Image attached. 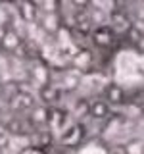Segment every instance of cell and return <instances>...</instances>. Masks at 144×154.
<instances>
[{
	"label": "cell",
	"mask_w": 144,
	"mask_h": 154,
	"mask_svg": "<svg viewBox=\"0 0 144 154\" xmlns=\"http://www.w3.org/2000/svg\"><path fill=\"white\" fill-rule=\"evenodd\" d=\"M23 41H25V38L19 37V33H16L14 29H6V31L2 33V37H0V50H2L4 54L17 52V50H21Z\"/></svg>",
	"instance_id": "cell-1"
},
{
	"label": "cell",
	"mask_w": 144,
	"mask_h": 154,
	"mask_svg": "<svg viewBox=\"0 0 144 154\" xmlns=\"http://www.w3.org/2000/svg\"><path fill=\"white\" fill-rule=\"evenodd\" d=\"M113 38H115V33H113V29H110V27H98L94 31V35H92L94 45L100 46V48L112 46L113 45Z\"/></svg>",
	"instance_id": "cell-2"
},
{
	"label": "cell",
	"mask_w": 144,
	"mask_h": 154,
	"mask_svg": "<svg viewBox=\"0 0 144 154\" xmlns=\"http://www.w3.org/2000/svg\"><path fill=\"white\" fill-rule=\"evenodd\" d=\"M104 96H106V102L108 104H123L125 102V93H123V89L119 85H108V89L104 91Z\"/></svg>",
	"instance_id": "cell-3"
},
{
	"label": "cell",
	"mask_w": 144,
	"mask_h": 154,
	"mask_svg": "<svg viewBox=\"0 0 144 154\" xmlns=\"http://www.w3.org/2000/svg\"><path fill=\"white\" fill-rule=\"evenodd\" d=\"M69 141H73V146H77L79 143H83V125H73V127H69L64 133L62 143H64L65 146H69V144H71Z\"/></svg>",
	"instance_id": "cell-4"
},
{
	"label": "cell",
	"mask_w": 144,
	"mask_h": 154,
	"mask_svg": "<svg viewBox=\"0 0 144 154\" xmlns=\"http://www.w3.org/2000/svg\"><path fill=\"white\" fill-rule=\"evenodd\" d=\"M71 66L75 69H88L92 66V52L90 50H79L75 54V58L71 60Z\"/></svg>",
	"instance_id": "cell-5"
},
{
	"label": "cell",
	"mask_w": 144,
	"mask_h": 154,
	"mask_svg": "<svg viewBox=\"0 0 144 154\" xmlns=\"http://www.w3.org/2000/svg\"><path fill=\"white\" fill-rule=\"evenodd\" d=\"M40 27L44 29L48 35H54V33L60 31V27H62V19L58 17V14H48V16H44V17L40 19Z\"/></svg>",
	"instance_id": "cell-6"
},
{
	"label": "cell",
	"mask_w": 144,
	"mask_h": 154,
	"mask_svg": "<svg viewBox=\"0 0 144 154\" xmlns=\"http://www.w3.org/2000/svg\"><path fill=\"white\" fill-rule=\"evenodd\" d=\"M38 94H40V100H42L44 104H48V106L54 104V102H58V98H60V91H58L52 83L42 85V87H40V93H38Z\"/></svg>",
	"instance_id": "cell-7"
},
{
	"label": "cell",
	"mask_w": 144,
	"mask_h": 154,
	"mask_svg": "<svg viewBox=\"0 0 144 154\" xmlns=\"http://www.w3.org/2000/svg\"><path fill=\"white\" fill-rule=\"evenodd\" d=\"M90 116L94 119H106L110 116V104L106 100H94L90 104Z\"/></svg>",
	"instance_id": "cell-8"
},
{
	"label": "cell",
	"mask_w": 144,
	"mask_h": 154,
	"mask_svg": "<svg viewBox=\"0 0 144 154\" xmlns=\"http://www.w3.org/2000/svg\"><path fill=\"white\" fill-rule=\"evenodd\" d=\"M21 54H23V58H31V60H35V58L40 56V48H38V45H37L35 41L27 38V41H23Z\"/></svg>",
	"instance_id": "cell-9"
},
{
	"label": "cell",
	"mask_w": 144,
	"mask_h": 154,
	"mask_svg": "<svg viewBox=\"0 0 144 154\" xmlns=\"http://www.w3.org/2000/svg\"><path fill=\"white\" fill-rule=\"evenodd\" d=\"M60 6H62V2H52V0H48V2H37V8L40 12H44V16H48V14H58Z\"/></svg>",
	"instance_id": "cell-10"
},
{
	"label": "cell",
	"mask_w": 144,
	"mask_h": 154,
	"mask_svg": "<svg viewBox=\"0 0 144 154\" xmlns=\"http://www.w3.org/2000/svg\"><path fill=\"white\" fill-rule=\"evenodd\" d=\"M23 122L21 119H10V122L6 123V133H14V135H21L23 129H21Z\"/></svg>",
	"instance_id": "cell-11"
},
{
	"label": "cell",
	"mask_w": 144,
	"mask_h": 154,
	"mask_svg": "<svg viewBox=\"0 0 144 154\" xmlns=\"http://www.w3.org/2000/svg\"><path fill=\"white\" fill-rule=\"evenodd\" d=\"M125 148H127V154H144V144L140 141H129Z\"/></svg>",
	"instance_id": "cell-12"
},
{
	"label": "cell",
	"mask_w": 144,
	"mask_h": 154,
	"mask_svg": "<svg viewBox=\"0 0 144 154\" xmlns=\"http://www.w3.org/2000/svg\"><path fill=\"white\" fill-rule=\"evenodd\" d=\"M4 93H6V85L0 83V96H4Z\"/></svg>",
	"instance_id": "cell-13"
},
{
	"label": "cell",
	"mask_w": 144,
	"mask_h": 154,
	"mask_svg": "<svg viewBox=\"0 0 144 154\" xmlns=\"http://www.w3.org/2000/svg\"><path fill=\"white\" fill-rule=\"evenodd\" d=\"M58 154H67V152H58Z\"/></svg>",
	"instance_id": "cell-14"
}]
</instances>
